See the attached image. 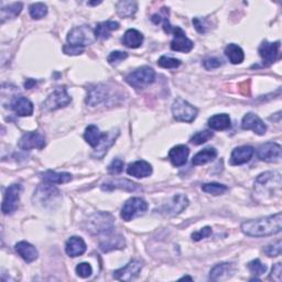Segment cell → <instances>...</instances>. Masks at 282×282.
Here are the masks:
<instances>
[{
	"label": "cell",
	"mask_w": 282,
	"mask_h": 282,
	"mask_svg": "<svg viewBox=\"0 0 282 282\" xmlns=\"http://www.w3.org/2000/svg\"><path fill=\"white\" fill-rule=\"evenodd\" d=\"M282 229V215L277 213L258 220L244 222L242 231L250 237H265L280 233Z\"/></svg>",
	"instance_id": "cell-1"
},
{
	"label": "cell",
	"mask_w": 282,
	"mask_h": 282,
	"mask_svg": "<svg viewBox=\"0 0 282 282\" xmlns=\"http://www.w3.org/2000/svg\"><path fill=\"white\" fill-rule=\"evenodd\" d=\"M115 219L114 216L106 212H98L90 216L86 221V230L93 235L111 234L114 229Z\"/></svg>",
	"instance_id": "cell-2"
},
{
	"label": "cell",
	"mask_w": 282,
	"mask_h": 282,
	"mask_svg": "<svg viewBox=\"0 0 282 282\" xmlns=\"http://www.w3.org/2000/svg\"><path fill=\"white\" fill-rule=\"evenodd\" d=\"M96 39L95 29H92L89 26L75 27L68 34L69 45L79 48H85L93 45Z\"/></svg>",
	"instance_id": "cell-3"
},
{
	"label": "cell",
	"mask_w": 282,
	"mask_h": 282,
	"mask_svg": "<svg viewBox=\"0 0 282 282\" xmlns=\"http://www.w3.org/2000/svg\"><path fill=\"white\" fill-rule=\"evenodd\" d=\"M198 108L183 98H177L172 105V115L177 121L192 122L198 117Z\"/></svg>",
	"instance_id": "cell-4"
},
{
	"label": "cell",
	"mask_w": 282,
	"mask_h": 282,
	"mask_svg": "<svg viewBox=\"0 0 282 282\" xmlns=\"http://www.w3.org/2000/svg\"><path fill=\"white\" fill-rule=\"evenodd\" d=\"M156 73L149 67H142L135 70L126 76V82L136 89H142L155 82Z\"/></svg>",
	"instance_id": "cell-5"
},
{
	"label": "cell",
	"mask_w": 282,
	"mask_h": 282,
	"mask_svg": "<svg viewBox=\"0 0 282 282\" xmlns=\"http://www.w3.org/2000/svg\"><path fill=\"white\" fill-rule=\"evenodd\" d=\"M148 209V203L141 198L129 199L121 208L120 216L125 222H130L142 216Z\"/></svg>",
	"instance_id": "cell-6"
},
{
	"label": "cell",
	"mask_w": 282,
	"mask_h": 282,
	"mask_svg": "<svg viewBox=\"0 0 282 282\" xmlns=\"http://www.w3.org/2000/svg\"><path fill=\"white\" fill-rule=\"evenodd\" d=\"M72 102V97L68 94L65 86L56 88L53 93L50 94L48 98L42 104L45 111H56L62 107L68 106Z\"/></svg>",
	"instance_id": "cell-7"
},
{
	"label": "cell",
	"mask_w": 282,
	"mask_h": 282,
	"mask_svg": "<svg viewBox=\"0 0 282 282\" xmlns=\"http://www.w3.org/2000/svg\"><path fill=\"white\" fill-rule=\"evenodd\" d=\"M21 192H23V185L18 183L10 185L8 189L6 190L2 205V211L5 215H9L17 211Z\"/></svg>",
	"instance_id": "cell-8"
},
{
	"label": "cell",
	"mask_w": 282,
	"mask_h": 282,
	"mask_svg": "<svg viewBox=\"0 0 282 282\" xmlns=\"http://www.w3.org/2000/svg\"><path fill=\"white\" fill-rule=\"evenodd\" d=\"M258 158L262 161L277 163L281 161V146L276 142H267L257 150Z\"/></svg>",
	"instance_id": "cell-9"
},
{
	"label": "cell",
	"mask_w": 282,
	"mask_h": 282,
	"mask_svg": "<svg viewBox=\"0 0 282 282\" xmlns=\"http://www.w3.org/2000/svg\"><path fill=\"white\" fill-rule=\"evenodd\" d=\"M280 51V42H268L264 41L259 47L258 52L262 56L265 67H269L278 60Z\"/></svg>",
	"instance_id": "cell-10"
},
{
	"label": "cell",
	"mask_w": 282,
	"mask_h": 282,
	"mask_svg": "<svg viewBox=\"0 0 282 282\" xmlns=\"http://www.w3.org/2000/svg\"><path fill=\"white\" fill-rule=\"evenodd\" d=\"M142 269V263L140 260H133L122 268L114 272V278L119 281H132L139 276Z\"/></svg>",
	"instance_id": "cell-11"
},
{
	"label": "cell",
	"mask_w": 282,
	"mask_h": 282,
	"mask_svg": "<svg viewBox=\"0 0 282 282\" xmlns=\"http://www.w3.org/2000/svg\"><path fill=\"white\" fill-rule=\"evenodd\" d=\"M172 33L175 34V38L171 42V49L173 51L182 53H189L192 51L194 43L186 37L182 29L180 27H175V30H173Z\"/></svg>",
	"instance_id": "cell-12"
},
{
	"label": "cell",
	"mask_w": 282,
	"mask_h": 282,
	"mask_svg": "<svg viewBox=\"0 0 282 282\" xmlns=\"http://www.w3.org/2000/svg\"><path fill=\"white\" fill-rule=\"evenodd\" d=\"M18 146L20 149L26 151L31 149H43L46 147V138L40 133H27L20 138Z\"/></svg>",
	"instance_id": "cell-13"
},
{
	"label": "cell",
	"mask_w": 282,
	"mask_h": 282,
	"mask_svg": "<svg viewBox=\"0 0 282 282\" xmlns=\"http://www.w3.org/2000/svg\"><path fill=\"white\" fill-rule=\"evenodd\" d=\"M189 205V200L183 194H177L171 199L168 204H165L162 208V212L165 215L176 216L182 213Z\"/></svg>",
	"instance_id": "cell-14"
},
{
	"label": "cell",
	"mask_w": 282,
	"mask_h": 282,
	"mask_svg": "<svg viewBox=\"0 0 282 282\" xmlns=\"http://www.w3.org/2000/svg\"><path fill=\"white\" fill-rule=\"evenodd\" d=\"M242 128L245 130H252L255 134L263 136L267 132V126L254 113H248L244 116L242 120Z\"/></svg>",
	"instance_id": "cell-15"
},
{
	"label": "cell",
	"mask_w": 282,
	"mask_h": 282,
	"mask_svg": "<svg viewBox=\"0 0 282 282\" xmlns=\"http://www.w3.org/2000/svg\"><path fill=\"white\" fill-rule=\"evenodd\" d=\"M10 107L20 117H27V116H31L33 114V104L30 99L24 96L14 97L10 104Z\"/></svg>",
	"instance_id": "cell-16"
},
{
	"label": "cell",
	"mask_w": 282,
	"mask_h": 282,
	"mask_svg": "<svg viewBox=\"0 0 282 282\" xmlns=\"http://www.w3.org/2000/svg\"><path fill=\"white\" fill-rule=\"evenodd\" d=\"M255 154V149L250 146H242L235 148L230 156V163L233 165H241L250 161Z\"/></svg>",
	"instance_id": "cell-17"
},
{
	"label": "cell",
	"mask_w": 282,
	"mask_h": 282,
	"mask_svg": "<svg viewBox=\"0 0 282 282\" xmlns=\"http://www.w3.org/2000/svg\"><path fill=\"white\" fill-rule=\"evenodd\" d=\"M190 150L184 144H179V146L173 147L169 151V160L175 167H182L187 161Z\"/></svg>",
	"instance_id": "cell-18"
},
{
	"label": "cell",
	"mask_w": 282,
	"mask_h": 282,
	"mask_svg": "<svg viewBox=\"0 0 282 282\" xmlns=\"http://www.w3.org/2000/svg\"><path fill=\"white\" fill-rule=\"evenodd\" d=\"M127 173L129 176L138 179L148 178L151 176V173H153V167H151V164L147 161L139 160L128 165Z\"/></svg>",
	"instance_id": "cell-19"
},
{
	"label": "cell",
	"mask_w": 282,
	"mask_h": 282,
	"mask_svg": "<svg viewBox=\"0 0 282 282\" xmlns=\"http://www.w3.org/2000/svg\"><path fill=\"white\" fill-rule=\"evenodd\" d=\"M234 272H235V266L233 264H228V263L219 264L211 270L209 279L213 281L226 280L233 276Z\"/></svg>",
	"instance_id": "cell-20"
},
{
	"label": "cell",
	"mask_w": 282,
	"mask_h": 282,
	"mask_svg": "<svg viewBox=\"0 0 282 282\" xmlns=\"http://www.w3.org/2000/svg\"><path fill=\"white\" fill-rule=\"evenodd\" d=\"M14 248H16V251L18 252V255L27 263L34 262V260L37 259L39 256V252H38L37 248H35L33 245H31L28 242H19Z\"/></svg>",
	"instance_id": "cell-21"
},
{
	"label": "cell",
	"mask_w": 282,
	"mask_h": 282,
	"mask_svg": "<svg viewBox=\"0 0 282 282\" xmlns=\"http://www.w3.org/2000/svg\"><path fill=\"white\" fill-rule=\"evenodd\" d=\"M65 251L70 257L82 256L86 251V244L81 237L73 236L67 242L65 245Z\"/></svg>",
	"instance_id": "cell-22"
},
{
	"label": "cell",
	"mask_w": 282,
	"mask_h": 282,
	"mask_svg": "<svg viewBox=\"0 0 282 282\" xmlns=\"http://www.w3.org/2000/svg\"><path fill=\"white\" fill-rule=\"evenodd\" d=\"M126 242L124 237L120 235H113V236H107L104 241L100 242L99 248L104 252H110L112 250H117L125 248Z\"/></svg>",
	"instance_id": "cell-23"
},
{
	"label": "cell",
	"mask_w": 282,
	"mask_h": 282,
	"mask_svg": "<svg viewBox=\"0 0 282 282\" xmlns=\"http://www.w3.org/2000/svg\"><path fill=\"white\" fill-rule=\"evenodd\" d=\"M106 134V133H105ZM105 134L100 133V130L97 126L95 125H90L88 128L85 129L84 133V139L86 140L91 147L93 148H97L100 142L103 141Z\"/></svg>",
	"instance_id": "cell-24"
},
{
	"label": "cell",
	"mask_w": 282,
	"mask_h": 282,
	"mask_svg": "<svg viewBox=\"0 0 282 282\" xmlns=\"http://www.w3.org/2000/svg\"><path fill=\"white\" fill-rule=\"evenodd\" d=\"M122 43L129 49H137L141 47L143 43V35L140 31L136 30V29H129L122 37Z\"/></svg>",
	"instance_id": "cell-25"
},
{
	"label": "cell",
	"mask_w": 282,
	"mask_h": 282,
	"mask_svg": "<svg viewBox=\"0 0 282 282\" xmlns=\"http://www.w3.org/2000/svg\"><path fill=\"white\" fill-rule=\"evenodd\" d=\"M42 179L45 182L50 184H64L72 180V176L68 172H55V171H46L42 175Z\"/></svg>",
	"instance_id": "cell-26"
},
{
	"label": "cell",
	"mask_w": 282,
	"mask_h": 282,
	"mask_svg": "<svg viewBox=\"0 0 282 282\" xmlns=\"http://www.w3.org/2000/svg\"><path fill=\"white\" fill-rule=\"evenodd\" d=\"M118 135H119L118 129L112 130V132H110V133H106L103 141L100 142L99 146L96 148L95 156L97 158H103L107 154L108 149H110L113 146V143L115 142V140L118 137Z\"/></svg>",
	"instance_id": "cell-27"
},
{
	"label": "cell",
	"mask_w": 282,
	"mask_h": 282,
	"mask_svg": "<svg viewBox=\"0 0 282 282\" xmlns=\"http://www.w3.org/2000/svg\"><path fill=\"white\" fill-rule=\"evenodd\" d=\"M119 28V24L116 21H105L100 23L95 28V34L97 39L106 40L111 37V33Z\"/></svg>",
	"instance_id": "cell-28"
},
{
	"label": "cell",
	"mask_w": 282,
	"mask_h": 282,
	"mask_svg": "<svg viewBox=\"0 0 282 282\" xmlns=\"http://www.w3.org/2000/svg\"><path fill=\"white\" fill-rule=\"evenodd\" d=\"M102 189L106 190V191L114 190V189H122L126 191L134 192L137 190H140V186L138 184L132 182V181H128V180H116V181H112V182L103 184Z\"/></svg>",
	"instance_id": "cell-29"
},
{
	"label": "cell",
	"mask_w": 282,
	"mask_h": 282,
	"mask_svg": "<svg viewBox=\"0 0 282 282\" xmlns=\"http://www.w3.org/2000/svg\"><path fill=\"white\" fill-rule=\"evenodd\" d=\"M216 157H218V150L212 147L205 148L204 150L200 151V153H198L193 157L192 163L194 165H203L213 161Z\"/></svg>",
	"instance_id": "cell-30"
},
{
	"label": "cell",
	"mask_w": 282,
	"mask_h": 282,
	"mask_svg": "<svg viewBox=\"0 0 282 282\" xmlns=\"http://www.w3.org/2000/svg\"><path fill=\"white\" fill-rule=\"evenodd\" d=\"M208 127L213 130H226L230 127V117L227 114H218L208 119Z\"/></svg>",
	"instance_id": "cell-31"
},
{
	"label": "cell",
	"mask_w": 282,
	"mask_h": 282,
	"mask_svg": "<svg viewBox=\"0 0 282 282\" xmlns=\"http://www.w3.org/2000/svg\"><path fill=\"white\" fill-rule=\"evenodd\" d=\"M107 98V90L103 85H98L96 88L91 89L86 103L91 106H96Z\"/></svg>",
	"instance_id": "cell-32"
},
{
	"label": "cell",
	"mask_w": 282,
	"mask_h": 282,
	"mask_svg": "<svg viewBox=\"0 0 282 282\" xmlns=\"http://www.w3.org/2000/svg\"><path fill=\"white\" fill-rule=\"evenodd\" d=\"M117 13L121 18L133 17L138 9V4L136 2H127V0H121L116 5Z\"/></svg>",
	"instance_id": "cell-33"
},
{
	"label": "cell",
	"mask_w": 282,
	"mask_h": 282,
	"mask_svg": "<svg viewBox=\"0 0 282 282\" xmlns=\"http://www.w3.org/2000/svg\"><path fill=\"white\" fill-rule=\"evenodd\" d=\"M225 54L228 57V60L230 63L233 64H241L244 59H245V53L243 51V49L241 47H238L237 45H228L225 49Z\"/></svg>",
	"instance_id": "cell-34"
},
{
	"label": "cell",
	"mask_w": 282,
	"mask_h": 282,
	"mask_svg": "<svg viewBox=\"0 0 282 282\" xmlns=\"http://www.w3.org/2000/svg\"><path fill=\"white\" fill-rule=\"evenodd\" d=\"M23 10V4L14 3L2 8V23H5L6 19H13Z\"/></svg>",
	"instance_id": "cell-35"
},
{
	"label": "cell",
	"mask_w": 282,
	"mask_h": 282,
	"mask_svg": "<svg viewBox=\"0 0 282 282\" xmlns=\"http://www.w3.org/2000/svg\"><path fill=\"white\" fill-rule=\"evenodd\" d=\"M29 11H30V16L33 19H42L47 16L48 13V7L43 3H37V4H32L30 7H29Z\"/></svg>",
	"instance_id": "cell-36"
},
{
	"label": "cell",
	"mask_w": 282,
	"mask_h": 282,
	"mask_svg": "<svg viewBox=\"0 0 282 282\" xmlns=\"http://www.w3.org/2000/svg\"><path fill=\"white\" fill-rule=\"evenodd\" d=\"M202 190H203L205 193L212 194V195H222L228 190V187L221 183L212 182V183H206L202 185Z\"/></svg>",
	"instance_id": "cell-37"
},
{
	"label": "cell",
	"mask_w": 282,
	"mask_h": 282,
	"mask_svg": "<svg viewBox=\"0 0 282 282\" xmlns=\"http://www.w3.org/2000/svg\"><path fill=\"white\" fill-rule=\"evenodd\" d=\"M214 134L212 132H209V130H203V132H199L195 135H193L191 137L190 141L193 144H197V146H200V144H203L205 142H207L209 139L213 138Z\"/></svg>",
	"instance_id": "cell-38"
},
{
	"label": "cell",
	"mask_w": 282,
	"mask_h": 282,
	"mask_svg": "<svg viewBox=\"0 0 282 282\" xmlns=\"http://www.w3.org/2000/svg\"><path fill=\"white\" fill-rule=\"evenodd\" d=\"M158 65L163 69H177L181 65V61L178 59H173V57L163 55L159 59Z\"/></svg>",
	"instance_id": "cell-39"
},
{
	"label": "cell",
	"mask_w": 282,
	"mask_h": 282,
	"mask_svg": "<svg viewBox=\"0 0 282 282\" xmlns=\"http://www.w3.org/2000/svg\"><path fill=\"white\" fill-rule=\"evenodd\" d=\"M248 269L251 271L252 274H255V276H262V274L266 273L267 266L260 262L259 259H255L248 264Z\"/></svg>",
	"instance_id": "cell-40"
},
{
	"label": "cell",
	"mask_w": 282,
	"mask_h": 282,
	"mask_svg": "<svg viewBox=\"0 0 282 282\" xmlns=\"http://www.w3.org/2000/svg\"><path fill=\"white\" fill-rule=\"evenodd\" d=\"M76 273L81 278H89L92 276L93 268L89 263H81L76 266Z\"/></svg>",
	"instance_id": "cell-41"
},
{
	"label": "cell",
	"mask_w": 282,
	"mask_h": 282,
	"mask_svg": "<svg viewBox=\"0 0 282 282\" xmlns=\"http://www.w3.org/2000/svg\"><path fill=\"white\" fill-rule=\"evenodd\" d=\"M128 57L127 52H122V51H114L112 52L107 57V61L111 65H117L120 62L126 60Z\"/></svg>",
	"instance_id": "cell-42"
},
{
	"label": "cell",
	"mask_w": 282,
	"mask_h": 282,
	"mask_svg": "<svg viewBox=\"0 0 282 282\" xmlns=\"http://www.w3.org/2000/svg\"><path fill=\"white\" fill-rule=\"evenodd\" d=\"M265 254L269 257H277L281 255V241L267 246L265 248Z\"/></svg>",
	"instance_id": "cell-43"
},
{
	"label": "cell",
	"mask_w": 282,
	"mask_h": 282,
	"mask_svg": "<svg viewBox=\"0 0 282 282\" xmlns=\"http://www.w3.org/2000/svg\"><path fill=\"white\" fill-rule=\"evenodd\" d=\"M124 165L125 163L121 159H115V160H113L110 164V167H108V172H110L111 175H119V173H121L122 170H124Z\"/></svg>",
	"instance_id": "cell-44"
},
{
	"label": "cell",
	"mask_w": 282,
	"mask_h": 282,
	"mask_svg": "<svg viewBox=\"0 0 282 282\" xmlns=\"http://www.w3.org/2000/svg\"><path fill=\"white\" fill-rule=\"evenodd\" d=\"M211 234H212V228L209 226H206V227L202 228L198 231H195V233H193L192 234V240L194 242H200L202 240H204V238H207Z\"/></svg>",
	"instance_id": "cell-45"
},
{
	"label": "cell",
	"mask_w": 282,
	"mask_h": 282,
	"mask_svg": "<svg viewBox=\"0 0 282 282\" xmlns=\"http://www.w3.org/2000/svg\"><path fill=\"white\" fill-rule=\"evenodd\" d=\"M203 65L206 70H214L222 67L223 61L219 59V57H208V59L203 62Z\"/></svg>",
	"instance_id": "cell-46"
},
{
	"label": "cell",
	"mask_w": 282,
	"mask_h": 282,
	"mask_svg": "<svg viewBox=\"0 0 282 282\" xmlns=\"http://www.w3.org/2000/svg\"><path fill=\"white\" fill-rule=\"evenodd\" d=\"M270 279L277 281V282H281V279H282V266H281V263H278V264H276L272 267Z\"/></svg>",
	"instance_id": "cell-47"
},
{
	"label": "cell",
	"mask_w": 282,
	"mask_h": 282,
	"mask_svg": "<svg viewBox=\"0 0 282 282\" xmlns=\"http://www.w3.org/2000/svg\"><path fill=\"white\" fill-rule=\"evenodd\" d=\"M63 51L65 54H68V55H78V54H82L84 52V48L67 45L63 47Z\"/></svg>",
	"instance_id": "cell-48"
},
{
	"label": "cell",
	"mask_w": 282,
	"mask_h": 282,
	"mask_svg": "<svg viewBox=\"0 0 282 282\" xmlns=\"http://www.w3.org/2000/svg\"><path fill=\"white\" fill-rule=\"evenodd\" d=\"M193 25L195 27V29L200 32V33H205L207 30V27L205 25V23L200 18H194L193 19Z\"/></svg>",
	"instance_id": "cell-49"
},
{
	"label": "cell",
	"mask_w": 282,
	"mask_h": 282,
	"mask_svg": "<svg viewBox=\"0 0 282 282\" xmlns=\"http://www.w3.org/2000/svg\"><path fill=\"white\" fill-rule=\"evenodd\" d=\"M35 84H37V82L33 81V79H28V81L25 83V86H26V89L30 90V89L33 88V86H34Z\"/></svg>",
	"instance_id": "cell-50"
},
{
	"label": "cell",
	"mask_w": 282,
	"mask_h": 282,
	"mask_svg": "<svg viewBox=\"0 0 282 282\" xmlns=\"http://www.w3.org/2000/svg\"><path fill=\"white\" fill-rule=\"evenodd\" d=\"M102 4V2H95V3H90V5H99Z\"/></svg>",
	"instance_id": "cell-51"
}]
</instances>
